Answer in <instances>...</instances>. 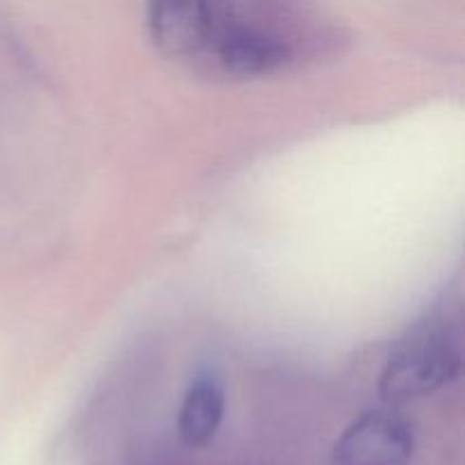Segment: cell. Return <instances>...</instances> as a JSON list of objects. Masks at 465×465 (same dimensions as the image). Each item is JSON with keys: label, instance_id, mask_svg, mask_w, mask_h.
<instances>
[{"label": "cell", "instance_id": "1", "mask_svg": "<svg viewBox=\"0 0 465 465\" xmlns=\"http://www.w3.org/2000/svg\"><path fill=\"white\" fill-rule=\"evenodd\" d=\"M461 372L459 334L445 318L431 316L407 331L389 354L380 377L386 402L404 404L439 393Z\"/></svg>", "mask_w": 465, "mask_h": 465}, {"label": "cell", "instance_id": "2", "mask_svg": "<svg viewBox=\"0 0 465 465\" xmlns=\"http://www.w3.org/2000/svg\"><path fill=\"white\" fill-rule=\"evenodd\" d=\"M416 431L393 411H368L341 434L334 465H411Z\"/></svg>", "mask_w": 465, "mask_h": 465}, {"label": "cell", "instance_id": "3", "mask_svg": "<svg viewBox=\"0 0 465 465\" xmlns=\"http://www.w3.org/2000/svg\"><path fill=\"white\" fill-rule=\"evenodd\" d=\"M148 23L154 44L173 57L209 53L218 32L209 0H150Z\"/></svg>", "mask_w": 465, "mask_h": 465}, {"label": "cell", "instance_id": "4", "mask_svg": "<svg viewBox=\"0 0 465 465\" xmlns=\"http://www.w3.org/2000/svg\"><path fill=\"white\" fill-rule=\"evenodd\" d=\"M209 53L216 54L218 66L234 77L268 75L286 59V50L280 41L248 25L218 27Z\"/></svg>", "mask_w": 465, "mask_h": 465}, {"label": "cell", "instance_id": "5", "mask_svg": "<svg viewBox=\"0 0 465 465\" xmlns=\"http://www.w3.org/2000/svg\"><path fill=\"white\" fill-rule=\"evenodd\" d=\"M225 416V389L216 372L203 371L191 380L182 400L177 431L186 448H207L216 439Z\"/></svg>", "mask_w": 465, "mask_h": 465}]
</instances>
